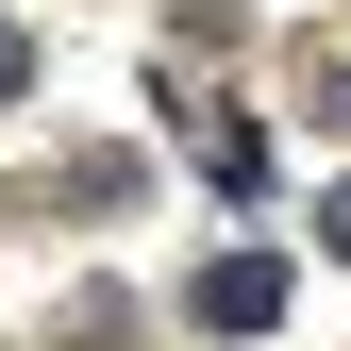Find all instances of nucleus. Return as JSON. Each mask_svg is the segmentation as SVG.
I'll list each match as a JSON object with an SVG mask.
<instances>
[{
  "label": "nucleus",
  "instance_id": "nucleus-3",
  "mask_svg": "<svg viewBox=\"0 0 351 351\" xmlns=\"http://www.w3.org/2000/svg\"><path fill=\"white\" fill-rule=\"evenodd\" d=\"M318 251H351V184H335V201H318Z\"/></svg>",
  "mask_w": 351,
  "mask_h": 351
},
{
  "label": "nucleus",
  "instance_id": "nucleus-2",
  "mask_svg": "<svg viewBox=\"0 0 351 351\" xmlns=\"http://www.w3.org/2000/svg\"><path fill=\"white\" fill-rule=\"evenodd\" d=\"M17 84H34V34H17V17H0V101H17Z\"/></svg>",
  "mask_w": 351,
  "mask_h": 351
},
{
  "label": "nucleus",
  "instance_id": "nucleus-1",
  "mask_svg": "<svg viewBox=\"0 0 351 351\" xmlns=\"http://www.w3.org/2000/svg\"><path fill=\"white\" fill-rule=\"evenodd\" d=\"M201 318H217V335H268V318H285V268H268V251H234V268H201Z\"/></svg>",
  "mask_w": 351,
  "mask_h": 351
}]
</instances>
